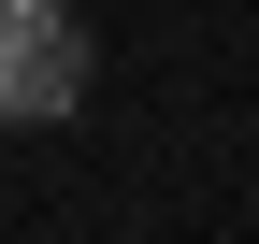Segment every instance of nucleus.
Listing matches in <instances>:
<instances>
[{"instance_id":"nucleus-1","label":"nucleus","mask_w":259,"mask_h":244,"mask_svg":"<svg viewBox=\"0 0 259 244\" xmlns=\"http://www.w3.org/2000/svg\"><path fill=\"white\" fill-rule=\"evenodd\" d=\"M101 86V29L72 0H0V130H58Z\"/></svg>"}]
</instances>
